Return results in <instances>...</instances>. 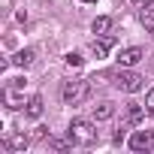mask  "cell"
Returning <instances> with one entry per match:
<instances>
[{
  "instance_id": "6da1fadb",
  "label": "cell",
  "mask_w": 154,
  "mask_h": 154,
  "mask_svg": "<svg viewBox=\"0 0 154 154\" xmlns=\"http://www.w3.org/2000/svg\"><path fill=\"white\" fill-rule=\"evenodd\" d=\"M66 139H69L72 145L88 148V145H94V142H97V130H94V124H91V121L75 118V121H69V127H66Z\"/></svg>"
},
{
  "instance_id": "7a4b0ae2",
  "label": "cell",
  "mask_w": 154,
  "mask_h": 154,
  "mask_svg": "<svg viewBox=\"0 0 154 154\" xmlns=\"http://www.w3.org/2000/svg\"><path fill=\"white\" fill-rule=\"evenodd\" d=\"M109 79H112V82H115V88H118V91H124V94H136V91H142V82H145L142 75H139V72H133L130 66H118V69L109 75Z\"/></svg>"
},
{
  "instance_id": "3957f363",
  "label": "cell",
  "mask_w": 154,
  "mask_h": 154,
  "mask_svg": "<svg viewBox=\"0 0 154 154\" xmlns=\"http://www.w3.org/2000/svg\"><path fill=\"white\" fill-rule=\"evenodd\" d=\"M88 91H91L88 79H72V82H63L60 97H63V103H69V106H79L82 100H88Z\"/></svg>"
},
{
  "instance_id": "277c9868",
  "label": "cell",
  "mask_w": 154,
  "mask_h": 154,
  "mask_svg": "<svg viewBox=\"0 0 154 154\" xmlns=\"http://www.w3.org/2000/svg\"><path fill=\"white\" fill-rule=\"evenodd\" d=\"M24 79H9V85L3 88V103L9 106V109H18V106H24Z\"/></svg>"
},
{
  "instance_id": "5b68a950",
  "label": "cell",
  "mask_w": 154,
  "mask_h": 154,
  "mask_svg": "<svg viewBox=\"0 0 154 154\" xmlns=\"http://www.w3.org/2000/svg\"><path fill=\"white\" fill-rule=\"evenodd\" d=\"M130 148L133 151H154V130H136L130 136Z\"/></svg>"
},
{
  "instance_id": "8992f818",
  "label": "cell",
  "mask_w": 154,
  "mask_h": 154,
  "mask_svg": "<svg viewBox=\"0 0 154 154\" xmlns=\"http://www.w3.org/2000/svg\"><path fill=\"white\" fill-rule=\"evenodd\" d=\"M142 57H145V51H142L139 45H130V48H124V51L118 54V66H136Z\"/></svg>"
},
{
  "instance_id": "52a82bcc",
  "label": "cell",
  "mask_w": 154,
  "mask_h": 154,
  "mask_svg": "<svg viewBox=\"0 0 154 154\" xmlns=\"http://www.w3.org/2000/svg\"><path fill=\"white\" fill-rule=\"evenodd\" d=\"M42 109H45V106H42V97H39V94H33V97L24 103V115H27V118H42Z\"/></svg>"
},
{
  "instance_id": "ba28073f",
  "label": "cell",
  "mask_w": 154,
  "mask_h": 154,
  "mask_svg": "<svg viewBox=\"0 0 154 154\" xmlns=\"http://www.w3.org/2000/svg\"><path fill=\"white\" fill-rule=\"evenodd\" d=\"M27 145H30V136H24V133H12V136L6 139V148H9V151H15V154H18V151H24Z\"/></svg>"
},
{
  "instance_id": "9c48e42d",
  "label": "cell",
  "mask_w": 154,
  "mask_h": 154,
  "mask_svg": "<svg viewBox=\"0 0 154 154\" xmlns=\"http://www.w3.org/2000/svg\"><path fill=\"white\" fill-rule=\"evenodd\" d=\"M9 63L24 69V66H30V63H33V51H30V48H21V51H15V54H12V60H9Z\"/></svg>"
},
{
  "instance_id": "30bf717a",
  "label": "cell",
  "mask_w": 154,
  "mask_h": 154,
  "mask_svg": "<svg viewBox=\"0 0 154 154\" xmlns=\"http://www.w3.org/2000/svg\"><path fill=\"white\" fill-rule=\"evenodd\" d=\"M91 30H94L97 36H106V33L112 30V18H109V15H100V18H94V24H91Z\"/></svg>"
},
{
  "instance_id": "8fae6325",
  "label": "cell",
  "mask_w": 154,
  "mask_h": 154,
  "mask_svg": "<svg viewBox=\"0 0 154 154\" xmlns=\"http://www.w3.org/2000/svg\"><path fill=\"white\" fill-rule=\"evenodd\" d=\"M109 45H112V36H106V39H94V42H91V51L97 54V60L109 54Z\"/></svg>"
},
{
  "instance_id": "7c38bea8",
  "label": "cell",
  "mask_w": 154,
  "mask_h": 154,
  "mask_svg": "<svg viewBox=\"0 0 154 154\" xmlns=\"http://www.w3.org/2000/svg\"><path fill=\"white\" fill-rule=\"evenodd\" d=\"M115 115V103H100V106H94V118L97 121H109Z\"/></svg>"
},
{
  "instance_id": "4fadbf2b",
  "label": "cell",
  "mask_w": 154,
  "mask_h": 154,
  "mask_svg": "<svg viewBox=\"0 0 154 154\" xmlns=\"http://www.w3.org/2000/svg\"><path fill=\"white\" fill-rule=\"evenodd\" d=\"M142 24H145V30H148V33L154 36V3L142 9Z\"/></svg>"
},
{
  "instance_id": "5bb4252c",
  "label": "cell",
  "mask_w": 154,
  "mask_h": 154,
  "mask_svg": "<svg viewBox=\"0 0 154 154\" xmlns=\"http://www.w3.org/2000/svg\"><path fill=\"white\" fill-rule=\"evenodd\" d=\"M145 112H148V109H142V106H130V109H127V124H139V121L145 118Z\"/></svg>"
},
{
  "instance_id": "9a60e30c",
  "label": "cell",
  "mask_w": 154,
  "mask_h": 154,
  "mask_svg": "<svg viewBox=\"0 0 154 154\" xmlns=\"http://www.w3.org/2000/svg\"><path fill=\"white\" fill-rule=\"evenodd\" d=\"M48 145H51L54 151H66V148H69L72 142H69V139H66V142H63V139H48Z\"/></svg>"
},
{
  "instance_id": "2e32d148",
  "label": "cell",
  "mask_w": 154,
  "mask_h": 154,
  "mask_svg": "<svg viewBox=\"0 0 154 154\" xmlns=\"http://www.w3.org/2000/svg\"><path fill=\"white\" fill-rule=\"evenodd\" d=\"M82 60H85V57H82L79 51H69V54H66V63H69V66H82Z\"/></svg>"
},
{
  "instance_id": "e0dca14e",
  "label": "cell",
  "mask_w": 154,
  "mask_h": 154,
  "mask_svg": "<svg viewBox=\"0 0 154 154\" xmlns=\"http://www.w3.org/2000/svg\"><path fill=\"white\" fill-rule=\"evenodd\" d=\"M145 109H148V115L154 118V88L148 91V97H145Z\"/></svg>"
},
{
  "instance_id": "ac0fdd59",
  "label": "cell",
  "mask_w": 154,
  "mask_h": 154,
  "mask_svg": "<svg viewBox=\"0 0 154 154\" xmlns=\"http://www.w3.org/2000/svg\"><path fill=\"white\" fill-rule=\"evenodd\" d=\"M151 3H154V0H130L133 9H145V6H151Z\"/></svg>"
},
{
  "instance_id": "d6986e66",
  "label": "cell",
  "mask_w": 154,
  "mask_h": 154,
  "mask_svg": "<svg viewBox=\"0 0 154 154\" xmlns=\"http://www.w3.org/2000/svg\"><path fill=\"white\" fill-rule=\"evenodd\" d=\"M85 3H97V0H85Z\"/></svg>"
}]
</instances>
